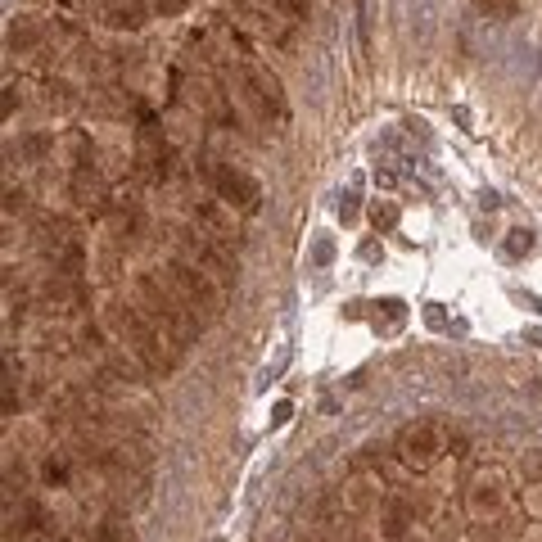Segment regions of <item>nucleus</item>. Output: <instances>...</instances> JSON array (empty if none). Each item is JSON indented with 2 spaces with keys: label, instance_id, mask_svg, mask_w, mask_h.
Masks as SVG:
<instances>
[{
  "label": "nucleus",
  "instance_id": "nucleus-24",
  "mask_svg": "<svg viewBox=\"0 0 542 542\" xmlns=\"http://www.w3.org/2000/svg\"><path fill=\"white\" fill-rule=\"evenodd\" d=\"M425 326H430V330H448V317H443L439 303H430V308H425Z\"/></svg>",
  "mask_w": 542,
  "mask_h": 542
},
{
  "label": "nucleus",
  "instance_id": "nucleus-19",
  "mask_svg": "<svg viewBox=\"0 0 542 542\" xmlns=\"http://www.w3.org/2000/svg\"><path fill=\"white\" fill-rule=\"evenodd\" d=\"M50 145H55V141H50L46 131H32V136H23V154H28V159H46Z\"/></svg>",
  "mask_w": 542,
  "mask_h": 542
},
{
  "label": "nucleus",
  "instance_id": "nucleus-2",
  "mask_svg": "<svg viewBox=\"0 0 542 542\" xmlns=\"http://www.w3.org/2000/svg\"><path fill=\"white\" fill-rule=\"evenodd\" d=\"M136 303L145 308V317L154 321V326L168 335V344L177 348V353H186L190 344H195V335H199V321L186 312V303L172 294V285L163 281V271L154 276V271H141L136 276Z\"/></svg>",
  "mask_w": 542,
  "mask_h": 542
},
{
  "label": "nucleus",
  "instance_id": "nucleus-15",
  "mask_svg": "<svg viewBox=\"0 0 542 542\" xmlns=\"http://www.w3.org/2000/svg\"><path fill=\"white\" fill-rule=\"evenodd\" d=\"M258 5H267L276 19H285V23H308L312 19V5L308 0H258Z\"/></svg>",
  "mask_w": 542,
  "mask_h": 542
},
{
  "label": "nucleus",
  "instance_id": "nucleus-21",
  "mask_svg": "<svg viewBox=\"0 0 542 542\" xmlns=\"http://www.w3.org/2000/svg\"><path fill=\"white\" fill-rule=\"evenodd\" d=\"M533 249V235L529 231H511V240H506V258H520V253Z\"/></svg>",
  "mask_w": 542,
  "mask_h": 542
},
{
  "label": "nucleus",
  "instance_id": "nucleus-16",
  "mask_svg": "<svg viewBox=\"0 0 542 542\" xmlns=\"http://www.w3.org/2000/svg\"><path fill=\"white\" fill-rule=\"evenodd\" d=\"M380 308H384V312H375V326H380V330H398L402 317H407V308H402L398 299H384Z\"/></svg>",
  "mask_w": 542,
  "mask_h": 542
},
{
  "label": "nucleus",
  "instance_id": "nucleus-12",
  "mask_svg": "<svg viewBox=\"0 0 542 542\" xmlns=\"http://www.w3.org/2000/svg\"><path fill=\"white\" fill-rule=\"evenodd\" d=\"M145 19H150V5H145V0H127V5H113L109 10V23L118 32H141Z\"/></svg>",
  "mask_w": 542,
  "mask_h": 542
},
{
  "label": "nucleus",
  "instance_id": "nucleus-30",
  "mask_svg": "<svg viewBox=\"0 0 542 542\" xmlns=\"http://www.w3.org/2000/svg\"><path fill=\"white\" fill-rule=\"evenodd\" d=\"M213 542H222V538H213Z\"/></svg>",
  "mask_w": 542,
  "mask_h": 542
},
{
  "label": "nucleus",
  "instance_id": "nucleus-10",
  "mask_svg": "<svg viewBox=\"0 0 542 542\" xmlns=\"http://www.w3.org/2000/svg\"><path fill=\"white\" fill-rule=\"evenodd\" d=\"M73 240L77 235H73V226H68V217H59V213H41L37 217V244L50 253V258H59Z\"/></svg>",
  "mask_w": 542,
  "mask_h": 542
},
{
  "label": "nucleus",
  "instance_id": "nucleus-11",
  "mask_svg": "<svg viewBox=\"0 0 542 542\" xmlns=\"http://www.w3.org/2000/svg\"><path fill=\"white\" fill-rule=\"evenodd\" d=\"M109 226H113V240H118V244H131V240H136V231H141V208L109 204Z\"/></svg>",
  "mask_w": 542,
  "mask_h": 542
},
{
  "label": "nucleus",
  "instance_id": "nucleus-14",
  "mask_svg": "<svg viewBox=\"0 0 542 542\" xmlns=\"http://www.w3.org/2000/svg\"><path fill=\"white\" fill-rule=\"evenodd\" d=\"M37 41H41V32H37V23H32L28 14H23V19H14V23H10V32H5V46L19 50V55H23V50H32Z\"/></svg>",
  "mask_w": 542,
  "mask_h": 542
},
{
  "label": "nucleus",
  "instance_id": "nucleus-8",
  "mask_svg": "<svg viewBox=\"0 0 542 542\" xmlns=\"http://www.w3.org/2000/svg\"><path fill=\"white\" fill-rule=\"evenodd\" d=\"M195 226L208 235V240H217L222 249H240V226H235V208H217V204H199L195 208Z\"/></svg>",
  "mask_w": 542,
  "mask_h": 542
},
{
  "label": "nucleus",
  "instance_id": "nucleus-29",
  "mask_svg": "<svg viewBox=\"0 0 542 542\" xmlns=\"http://www.w3.org/2000/svg\"><path fill=\"white\" fill-rule=\"evenodd\" d=\"M362 258H366V262H375V258H380V244L366 240V244H362Z\"/></svg>",
  "mask_w": 542,
  "mask_h": 542
},
{
  "label": "nucleus",
  "instance_id": "nucleus-26",
  "mask_svg": "<svg viewBox=\"0 0 542 542\" xmlns=\"http://www.w3.org/2000/svg\"><path fill=\"white\" fill-rule=\"evenodd\" d=\"M290 416H294V407H290V402H276V412H271V425H285V421H290Z\"/></svg>",
  "mask_w": 542,
  "mask_h": 542
},
{
  "label": "nucleus",
  "instance_id": "nucleus-6",
  "mask_svg": "<svg viewBox=\"0 0 542 542\" xmlns=\"http://www.w3.org/2000/svg\"><path fill=\"white\" fill-rule=\"evenodd\" d=\"M448 452V434L439 421H407L398 430V461L407 470H430Z\"/></svg>",
  "mask_w": 542,
  "mask_h": 542
},
{
  "label": "nucleus",
  "instance_id": "nucleus-22",
  "mask_svg": "<svg viewBox=\"0 0 542 542\" xmlns=\"http://www.w3.org/2000/svg\"><path fill=\"white\" fill-rule=\"evenodd\" d=\"M23 208H28V190H23V186L14 190V186H10V190H5V217L23 213Z\"/></svg>",
  "mask_w": 542,
  "mask_h": 542
},
{
  "label": "nucleus",
  "instance_id": "nucleus-25",
  "mask_svg": "<svg viewBox=\"0 0 542 542\" xmlns=\"http://www.w3.org/2000/svg\"><path fill=\"white\" fill-rule=\"evenodd\" d=\"M312 258H317L321 267H326V262L335 258V244H330V240H317V253H312Z\"/></svg>",
  "mask_w": 542,
  "mask_h": 542
},
{
  "label": "nucleus",
  "instance_id": "nucleus-5",
  "mask_svg": "<svg viewBox=\"0 0 542 542\" xmlns=\"http://www.w3.org/2000/svg\"><path fill=\"white\" fill-rule=\"evenodd\" d=\"M172 240H177V253H181V258L199 262V267H204L208 276L222 285V290L240 281V262H235V253L222 249L217 240H208L199 226H177V231H172Z\"/></svg>",
  "mask_w": 542,
  "mask_h": 542
},
{
  "label": "nucleus",
  "instance_id": "nucleus-17",
  "mask_svg": "<svg viewBox=\"0 0 542 542\" xmlns=\"http://www.w3.org/2000/svg\"><path fill=\"white\" fill-rule=\"evenodd\" d=\"M402 533H407V506L393 502L389 515H384V538H402Z\"/></svg>",
  "mask_w": 542,
  "mask_h": 542
},
{
  "label": "nucleus",
  "instance_id": "nucleus-20",
  "mask_svg": "<svg viewBox=\"0 0 542 542\" xmlns=\"http://www.w3.org/2000/svg\"><path fill=\"white\" fill-rule=\"evenodd\" d=\"M190 0H150V10L159 14V19H177V14H186Z\"/></svg>",
  "mask_w": 542,
  "mask_h": 542
},
{
  "label": "nucleus",
  "instance_id": "nucleus-4",
  "mask_svg": "<svg viewBox=\"0 0 542 542\" xmlns=\"http://www.w3.org/2000/svg\"><path fill=\"white\" fill-rule=\"evenodd\" d=\"M240 95H244V104H249V109L258 113V118L267 122L271 131L290 127V95H285L281 77L271 73V68L244 59V64H240Z\"/></svg>",
  "mask_w": 542,
  "mask_h": 542
},
{
  "label": "nucleus",
  "instance_id": "nucleus-27",
  "mask_svg": "<svg viewBox=\"0 0 542 542\" xmlns=\"http://www.w3.org/2000/svg\"><path fill=\"white\" fill-rule=\"evenodd\" d=\"M339 217H344V226H348V222H357V199H353V195H348L344 204H339Z\"/></svg>",
  "mask_w": 542,
  "mask_h": 542
},
{
  "label": "nucleus",
  "instance_id": "nucleus-18",
  "mask_svg": "<svg viewBox=\"0 0 542 542\" xmlns=\"http://www.w3.org/2000/svg\"><path fill=\"white\" fill-rule=\"evenodd\" d=\"M371 222H375V231H393V226H398V204H389V199H384V204H375L371 208Z\"/></svg>",
  "mask_w": 542,
  "mask_h": 542
},
{
  "label": "nucleus",
  "instance_id": "nucleus-9",
  "mask_svg": "<svg viewBox=\"0 0 542 542\" xmlns=\"http://www.w3.org/2000/svg\"><path fill=\"white\" fill-rule=\"evenodd\" d=\"M506 506V475L502 470H479L475 475V484H470V515H497Z\"/></svg>",
  "mask_w": 542,
  "mask_h": 542
},
{
  "label": "nucleus",
  "instance_id": "nucleus-3",
  "mask_svg": "<svg viewBox=\"0 0 542 542\" xmlns=\"http://www.w3.org/2000/svg\"><path fill=\"white\" fill-rule=\"evenodd\" d=\"M163 281L172 285V294H177L181 303H186V312L199 321V330L213 326L217 317H222V285L208 276L199 262L181 258V253H172L168 262H163Z\"/></svg>",
  "mask_w": 542,
  "mask_h": 542
},
{
  "label": "nucleus",
  "instance_id": "nucleus-28",
  "mask_svg": "<svg viewBox=\"0 0 542 542\" xmlns=\"http://www.w3.org/2000/svg\"><path fill=\"white\" fill-rule=\"evenodd\" d=\"M14 104H19V95H14V86H5V109H0V113H5V118H14Z\"/></svg>",
  "mask_w": 542,
  "mask_h": 542
},
{
  "label": "nucleus",
  "instance_id": "nucleus-1",
  "mask_svg": "<svg viewBox=\"0 0 542 542\" xmlns=\"http://www.w3.org/2000/svg\"><path fill=\"white\" fill-rule=\"evenodd\" d=\"M104 326L113 330V339H118V344L127 348L150 375H172L181 362H186V353H177V348L168 344V335L145 317L141 303H113V308L104 312Z\"/></svg>",
  "mask_w": 542,
  "mask_h": 542
},
{
  "label": "nucleus",
  "instance_id": "nucleus-7",
  "mask_svg": "<svg viewBox=\"0 0 542 542\" xmlns=\"http://www.w3.org/2000/svg\"><path fill=\"white\" fill-rule=\"evenodd\" d=\"M208 181H213L217 199H222L226 208H235V213L253 217L262 208V186L253 172L235 168V163H213V168H208Z\"/></svg>",
  "mask_w": 542,
  "mask_h": 542
},
{
  "label": "nucleus",
  "instance_id": "nucleus-23",
  "mask_svg": "<svg viewBox=\"0 0 542 542\" xmlns=\"http://www.w3.org/2000/svg\"><path fill=\"white\" fill-rule=\"evenodd\" d=\"M41 475H46V484H55V488H59V484H64V479H68V470H64V461H55V457H50Z\"/></svg>",
  "mask_w": 542,
  "mask_h": 542
},
{
  "label": "nucleus",
  "instance_id": "nucleus-13",
  "mask_svg": "<svg viewBox=\"0 0 542 542\" xmlns=\"http://www.w3.org/2000/svg\"><path fill=\"white\" fill-rule=\"evenodd\" d=\"M95 542H141V533H136L131 520H122V515H104L95 524Z\"/></svg>",
  "mask_w": 542,
  "mask_h": 542
}]
</instances>
